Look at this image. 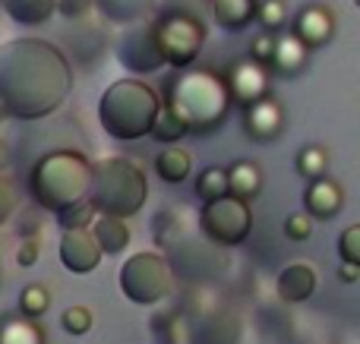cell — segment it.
<instances>
[{"label": "cell", "mask_w": 360, "mask_h": 344, "mask_svg": "<svg viewBox=\"0 0 360 344\" xmlns=\"http://www.w3.org/2000/svg\"><path fill=\"white\" fill-rule=\"evenodd\" d=\"M281 126H285V111L275 98H259L253 105L243 107V130L250 139L256 143H272L281 136Z\"/></svg>", "instance_id": "4fadbf2b"}, {"label": "cell", "mask_w": 360, "mask_h": 344, "mask_svg": "<svg viewBox=\"0 0 360 344\" xmlns=\"http://www.w3.org/2000/svg\"><path fill=\"white\" fill-rule=\"evenodd\" d=\"M38 256H41V244H38V237H22V244H19V250H16V265L29 269V265L38 263Z\"/></svg>", "instance_id": "8d00e7d4"}, {"label": "cell", "mask_w": 360, "mask_h": 344, "mask_svg": "<svg viewBox=\"0 0 360 344\" xmlns=\"http://www.w3.org/2000/svg\"><path fill=\"white\" fill-rule=\"evenodd\" d=\"M92 10H95V0H60L57 4V13H63L67 19H79Z\"/></svg>", "instance_id": "74e56055"}, {"label": "cell", "mask_w": 360, "mask_h": 344, "mask_svg": "<svg viewBox=\"0 0 360 344\" xmlns=\"http://www.w3.org/2000/svg\"><path fill=\"white\" fill-rule=\"evenodd\" d=\"M60 326L67 335L79 338V335L92 332V313H89V307H70V310H63Z\"/></svg>", "instance_id": "4dcf8cb0"}, {"label": "cell", "mask_w": 360, "mask_h": 344, "mask_svg": "<svg viewBox=\"0 0 360 344\" xmlns=\"http://www.w3.org/2000/svg\"><path fill=\"white\" fill-rule=\"evenodd\" d=\"M95 206L89 199H82V202H73V206H67V209H60L57 212V225H60V231H79V227H92V221H95Z\"/></svg>", "instance_id": "83f0119b"}, {"label": "cell", "mask_w": 360, "mask_h": 344, "mask_svg": "<svg viewBox=\"0 0 360 344\" xmlns=\"http://www.w3.org/2000/svg\"><path fill=\"white\" fill-rule=\"evenodd\" d=\"M117 282L130 303H136V307H155L174 288V272H171L168 259L162 253L139 250L120 265Z\"/></svg>", "instance_id": "8992f818"}, {"label": "cell", "mask_w": 360, "mask_h": 344, "mask_svg": "<svg viewBox=\"0 0 360 344\" xmlns=\"http://www.w3.org/2000/svg\"><path fill=\"white\" fill-rule=\"evenodd\" d=\"M92 234H95V240H98L101 253H108V256L124 253L127 246H130V237H133L127 218H114V215H95Z\"/></svg>", "instance_id": "ffe728a7"}, {"label": "cell", "mask_w": 360, "mask_h": 344, "mask_svg": "<svg viewBox=\"0 0 360 344\" xmlns=\"http://www.w3.org/2000/svg\"><path fill=\"white\" fill-rule=\"evenodd\" d=\"M256 19H259V25L266 32H281L288 22V4L285 0H259Z\"/></svg>", "instance_id": "f546056e"}, {"label": "cell", "mask_w": 360, "mask_h": 344, "mask_svg": "<svg viewBox=\"0 0 360 344\" xmlns=\"http://www.w3.org/2000/svg\"><path fill=\"white\" fill-rule=\"evenodd\" d=\"M57 4H60V0H4V10L16 25L35 29V25H44L54 16Z\"/></svg>", "instance_id": "44dd1931"}, {"label": "cell", "mask_w": 360, "mask_h": 344, "mask_svg": "<svg viewBox=\"0 0 360 344\" xmlns=\"http://www.w3.org/2000/svg\"><path fill=\"white\" fill-rule=\"evenodd\" d=\"M228 187L231 196H240V199H256L262 190V171L256 161H234L228 168Z\"/></svg>", "instance_id": "603a6c76"}, {"label": "cell", "mask_w": 360, "mask_h": 344, "mask_svg": "<svg viewBox=\"0 0 360 344\" xmlns=\"http://www.w3.org/2000/svg\"><path fill=\"white\" fill-rule=\"evenodd\" d=\"M338 256H342V263L360 269V225H351L342 231V237H338Z\"/></svg>", "instance_id": "d6a6232c"}, {"label": "cell", "mask_w": 360, "mask_h": 344, "mask_svg": "<svg viewBox=\"0 0 360 344\" xmlns=\"http://www.w3.org/2000/svg\"><path fill=\"white\" fill-rule=\"evenodd\" d=\"M73 92V67L44 38H10L0 44V117L41 120Z\"/></svg>", "instance_id": "6da1fadb"}, {"label": "cell", "mask_w": 360, "mask_h": 344, "mask_svg": "<svg viewBox=\"0 0 360 344\" xmlns=\"http://www.w3.org/2000/svg\"><path fill=\"white\" fill-rule=\"evenodd\" d=\"M259 0H212V19L224 32H243L256 19Z\"/></svg>", "instance_id": "d6986e66"}, {"label": "cell", "mask_w": 360, "mask_h": 344, "mask_svg": "<svg viewBox=\"0 0 360 344\" xmlns=\"http://www.w3.org/2000/svg\"><path fill=\"white\" fill-rule=\"evenodd\" d=\"M357 6H360V0H357Z\"/></svg>", "instance_id": "60d3db41"}, {"label": "cell", "mask_w": 360, "mask_h": 344, "mask_svg": "<svg viewBox=\"0 0 360 344\" xmlns=\"http://www.w3.org/2000/svg\"><path fill=\"white\" fill-rule=\"evenodd\" d=\"M304 209L316 221H332L345 209L342 187H338L335 180H329V177H319V180H313L310 187H307V193H304Z\"/></svg>", "instance_id": "e0dca14e"}, {"label": "cell", "mask_w": 360, "mask_h": 344, "mask_svg": "<svg viewBox=\"0 0 360 344\" xmlns=\"http://www.w3.org/2000/svg\"><path fill=\"white\" fill-rule=\"evenodd\" d=\"M275 38H278V32H262V35H256L253 44H250V57L269 67V60H272V54H275Z\"/></svg>", "instance_id": "d590c367"}, {"label": "cell", "mask_w": 360, "mask_h": 344, "mask_svg": "<svg viewBox=\"0 0 360 344\" xmlns=\"http://www.w3.org/2000/svg\"><path fill=\"white\" fill-rule=\"evenodd\" d=\"M162 6V0H95V10L114 25L146 22L152 13Z\"/></svg>", "instance_id": "ac0fdd59"}, {"label": "cell", "mask_w": 360, "mask_h": 344, "mask_svg": "<svg viewBox=\"0 0 360 344\" xmlns=\"http://www.w3.org/2000/svg\"><path fill=\"white\" fill-rule=\"evenodd\" d=\"M291 32H294V35H297L310 51L326 48V44L332 41V35H335V16H332V13L326 10L323 4L304 6V10L297 13V19H294V29H291Z\"/></svg>", "instance_id": "5bb4252c"}, {"label": "cell", "mask_w": 360, "mask_h": 344, "mask_svg": "<svg viewBox=\"0 0 360 344\" xmlns=\"http://www.w3.org/2000/svg\"><path fill=\"white\" fill-rule=\"evenodd\" d=\"M16 209H19V190H16V183H13L6 174H0V227H4L6 221L16 215Z\"/></svg>", "instance_id": "836d02e7"}, {"label": "cell", "mask_w": 360, "mask_h": 344, "mask_svg": "<svg viewBox=\"0 0 360 344\" xmlns=\"http://www.w3.org/2000/svg\"><path fill=\"white\" fill-rule=\"evenodd\" d=\"M89 190H92V161L73 149L41 155L29 174V193L35 206L54 215L73 202L89 199Z\"/></svg>", "instance_id": "3957f363"}, {"label": "cell", "mask_w": 360, "mask_h": 344, "mask_svg": "<svg viewBox=\"0 0 360 344\" xmlns=\"http://www.w3.org/2000/svg\"><path fill=\"white\" fill-rule=\"evenodd\" d=\"M6 164H10V145H6V139L0 136V174H4Z\"/></svg>", "instance_id": "ab89813d"}, {"label": "cell", "mask_w": 360, "mask_h": 344, "mask_svg": "<svg viewBox=\"0 0 360 344\" xmlns=\"http://www.w3.org/2000/svg\"><path fill=\"white\" fill-rule=\"evenodd\" d=\"M316 269H310L307 263H291L278 272L275 291H278V300L285 303H307L316 294Z\"/></svg>", "instance_id": "9a60e30c"}, {"label": "cell", "mask_w": 360, "mask_h": 344, "mask_svg": "<svg viewBox=\"0 0 360 344\" xmlns=\"http://www.w3.org/2000/svg\"><path fill=\"white\" fill-rule=\"evenodd\" d=\"M155 29H158V41H162V51H165V60H168V67H174V70L190 67L205 44L202 19H196L186 10H174V13L158 16Z\"/></svg>", "instance_id": "ba28073f"}, {"label": "cell", "mask_w": 360, "mask_h": 344, "mask_svg": "<svg viewBox=\"0 0 360 344\" xmlns=\"http://www.w3.org/2000/svg\"><path fill=\"white\" fill-rule=\"evenodd\" d=\"M294 168H297V174L304 177V180H319V177H326V171H329V152L323 149V145H304V149L297 152V158H294Z\"/></svg>", "instance_id": "d4e9b609"}, {"label": "cell", "mask_w": 360, "mask_h": 344, "mask_svg": "<svg viewBox=\"0 0 360 344\" xmlns=\"http://www.w3.org/2000/svg\"><path fill=\"white\" fill-rule=\"evenodd\" d=\"M117 60H120V67L136 76H149V73H155V70L168 67L162 41H158L155 22L146 19V22L127 25L124 35L117 38Z\"/></svg>", "instance_id": "9c48e42d"}, {"label": "cell", "mask_w": 360, "mask_h": 344, "mask_svg": "<svg viewBox=\"0 0 360 344\" xmlns=\"http://www.w3.org/2000/svg\"><path fill=\"white\" fill-rule=\"evenodd\" d=\"M313 215L307 212H294V215H288L285 218V237L288 240H297V244H304V240H310L313 237Z\"/></svg>", "instance_id": "1f68e13d"}, {"label": "cell", "mask_w": 360, "mask_h": 344, "mask_svg": "<svg viewBox=\"0 0 360 344\" xmlns=\"http://www.w3.org/2000/svg\"><path fill=\"white\" fill-rule=\"evenodd\" d=\"M51 307V294L44 284H29V288H22V294H19V313L22 316H32V319H38V316H44Z\"/></svg>", "instance_id": "f1b7e54d"}, {"label": "cell", "mask_w": 360, "mask_h": 344, "mask_svg": "<svg viewBox=\"0 0 360 344\" xmlns=\"http://www.w3.org/2000/svg\"><path fill=\"white\" fill-rule=\"evenodd\" d=\"M146 199H149V180L130 158H101L98 164H92L89 202L98 215L133 218L146 206Z\"/></svg>", "instance_id": "5b68a950"}, {"label": "cell", "mask_w": 360, "mask_h": 344, "mask_svg": "<svg viewBox=\"0 0 360 344\" xmlns=\"http://www.w3.org/2000/svg\"><path fill=\"white\" fill-rule=\"evenodd\" d=\"M240 319L234 313H202L199 319H193V326L186 329V341L190 344H240Z\"/></svg>", "instance_id": "7c38bea8"}, {"label": "cell", "mask_w": 360, "mask_h": 344, "mask_svg": "<svg viewBox=\"0 0 360 344\" xmlns=\"http://www.w3.org/2000/svg\"><path fill=\"white\" fill-rule=\"evenodd\" d=\"M250 227H253V212L240 196H218L199 209V231L215 246H240L250 237Z\"/></svg>", "instance_id": "52a82bcc"}, {"label": "cell", "mask_w": 360, "mask_h": 344, "mask_svg": "<svg viewBox=\"0 0 360 344\" xmlns=\"http://www.w3.org/2000/svg\"><path fill=\"white\" fill-rule=\"evenodd\" d=\"M165 105L184 120L190 133L209 136L224 124L234 101L224 76L212 70H184L165 86Z\"/></svg>", "instance_id": "7a4b0ae2"}, {"label": "cell", "mask_w": 360, "mask_h": 344, "mask_svg": "<svg viewBox=\"0 0 360 344\" xmlns=\"http://www.w3.org/2000/svg\"><path fill=\"white\" fill-rule=\"evenodd\" d=\"M224 82H228L231 101L247 107V105H253V101H259L269 95V67L259 60H253V57H243V60L231 63Z\"/></svg>", "instance_id": "30bf717a"}, {"label": "cell", "mask_w": 360, "mask_h": 344, "mask_svg": "<svg viewBox=\"0 0 360 344\" xmlns=\"http://www.w3.org/2000/svg\"><path fill=\"white\" fill-rule=\"evenodd\" d=\"M307 63H310V48H307L294 32H278V38H275V54H272V60H269V67L278 76L294 79V76H300L307 70Z\"/></svg>", "instance_id": "2e32d148"}, {"label": "cell", "mask_w": 360, "mask_h": 344, "mask_svg": "<svg viewBox=\"0 0 360 344\" xmlns=\"http://www.w3.org/2000/svg\"><path fill=\"white\" fill-rule=\"evenodd\" d=\"M338 278H342L345 284H354L357 278H360V269H357V265H348V263H342V269H338Z\"/></svg>", "instance_id": "f35d334b"}, {"label": "cell", "mask_w": 360, "mask_h": 344, "mask_svg": "<svg viewBox=\"0 0 360 344\" xmlns=\"http://www.w3.org/2000/svg\"><path fill=\"white\" fill-rule=\"evenodd\" d=\"M57 256H60V265L67 272H73V275H89V272L98 269L105 253H101L92 227H79V231H63Z\"/></svg>", "instance_id": "8fae6325"}, {"label": "cell", "mask_w": 360, "mask_h": 344, "mask_svg": "<svg viewBox=\"0 0 360 344\" xmlns=\"http://www.w3.org/2000/svg\"><path fill=\"white\" fill-rule=\"evenodd\" d=\"M0 344H48V335L32 316H0Z\"/></svg>", "instance_id": "7402d4cb"}, {"label": "cell", "mask_w": 360, "mask_h": 344, "mask_svg": "<svg viewBox=\"0 0 360 344\" xmlns=\"http://www.w3.org/2000/svg\"><path fill=\"white\" fill-rule=\"evenodd\" d=\"M190 168H193L190 152L177 149V145H165V149L155 155V174L162 177L165 183L186 180V177H190Z\"/></svg>", "instance_id": "cb8c5ba5"}, {"label": "cell", "mask_w": 360, "mask_h": 344, "mask_svg": "<svg viewBox=\"0 0 360 344\" xmlns=\"http://www.w3.org/2000/svg\"><path fill=\"white\" fill-rule=\"evenodd\" d=\"M231 187H228V171L224 168H205L199 171L196 177V196L202 202H212L218 199V196H228Z\"/></svg>", "instance_id": "4316f807"}, {"label": "cell", "mask_w": 360, "mask_h": 344, "mask_svg": "<svg viewBox=\"0 0 360 344\" xmlns=\"http://www.w3.org/2000/svg\"><path fill=\"white\" fill-rule=\"evenodd\" d=\"M162 95L143 79H117L105 88L98 101L101 130L120 143H136L149 136L162 111Z\"/></svg>", "instance_id": "277c9868"}, {"label": "cell", "mask_w": 360, "mask_h": 344, "mask_svg": "<svg viewBox=\"0 0 360 344\" xmlns=\"http://www.w3.org/2000/svg\"><path fill=\"white\" fill-rule=\"evenodd\" d=\"M152 341L155 344H177L174 316L171 313H158L155 319H152Z\"/></svg>", "instance_id": "e575fe53"}, {"label": "cell", "mask_w": 360, "mask_h": 344, "mask_svg": "<svg viewBox=\"0 0 360 344\" xmlns=\"http://www.w3.org/2000/svg\"><path fill=\"white\" fill-rule=\"evenodd\" d=\"M186 124L177 117L174 111H171L168 105H162V111H158V120H155V126H152V133L149 136L155 139V143H165V145H174L177 139H184L186 136Z\"/></svg>", "instance_id": "484cf974"}]
</instances>
